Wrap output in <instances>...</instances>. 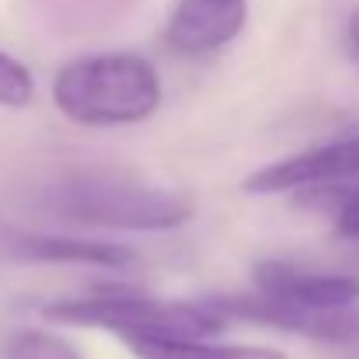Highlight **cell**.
Listing matches in <instances>:
<instances>
[{"label":"cell","instance_id":"1","mask_svg":"<svg viewBox=\"0 0 359 359\" xmlns=\"http://www.w3.org/2000/svg\"><path fill=\"white\" fill-rule=\"evenodd\" d=\"M42 210L56 220L105 231H175L196 217V203L150 175L129 168H74L42 192Z\"/></svg>","mask_w":359,"mask_h":359},{"label":"cell","instance_id":"2","mask_svg":"<svg viewBox=\"0 0 359 359\" xmlns=\"http://www.w3.org/2000/svg\"><path fill=\"white\" fill-rule=\"evenodd\" d=\"M164 98L157 67L140 53H98L60 67L53 105L60 116L91 129H116L150 119Z\"/></svg>","mask_w":359,"mask_h":359},{"label":"cell","instance_id":"3","mask_svg":"<svg viewBox=\"0 0 359 359\" xmlns=\"http://www.w3.org/2000/svg\"><path fill=\"white\" fill-rule=\"evenodd\" d=\"M49 325L102 328L129 339H213L231 321L210 300H161L133 290H98L88 297H67L42 307Z\"/></svg>","mask_w":359,"mask_h":359},{"label":"cell","instance_id":"4","mask_svg":"<svg viewBox=\"0 0 359 359\" xmlns=\"http://www.w3.org/2000/svg\"><path fill=\"white\" fill-rule=\"evenodd\" d=\"M346 178H359V133L258 168L255 175L244 178V192L279 196V192H297V189H328Z\"/></svg>","mask_w":359,"mask_h":359},{"label":"cell","instance_id":"5","mask_svg":"<svg viewBox=\"0 0 359 359\" xmlns=\"http://www.w3.org/2000/svg\"><path fill=\"white\" fill-rule=\"evenodd\" d=\"M0 258L7 262H35V265H88V269H129L136 255L126 244L67 234H42L0 224Z\"/></svg>","mask_w":359,"mask_h":359},{"label":"cell","instance_id":"6","mask_svg":"<svg viewBox=\"0 0 359 359\" xmlns=\"http://www.w3.org/2000/svg\"><path fill=\"white\" fill-rule=\"evenodd\" d=\"M255 293L297 307H353L359 304V279L346 272H314L279 258H265L251 269Z\"/></svg>","mask_w":359,"mask_h":359},{"label":"cell","instance_id":"7","mask_svg":"<svg viewBox=\"0 0 359 359\" xmlns=\"http://www.w3.org/2000/svg\"><path fill=\"white\" fill-rule=\"evenodd\" d=\"M248 21V0H178L164 42L182 56H206L231 46Z\"/></svg>","mask_w":359,"mask_h":359},{"label":"cell","instance_id":"8","mask_svg":"<svg viewBox=\"0 0 359 359\" xmlns=\"http://www.w3.org/2000/svg\"><path fill=\"white\" fill-rule=\"evenodd\" d=\"M136 359H286L272 346H241L213 339H129Z\"/></svg>","mask_w":359,"mask_h":359},{"label":"cell","instance_id":"9","mask_svg":"<svg viewBox=\"0 0 359 359\" xmlns=\"http://www.w3.org/2000/svg\"><path fill=\"white\" fill-rule=\"evenodd\" d=\"M35 102V81H32V70L14 60L11 53L0 49V109H11V112H21Z\"/></svg>","mask_w":359,"mask_h":359},{"label":"cell","instance_id":"10","mask_svg":"<svg viewBox=\"0 0 359 359\" xmlns=\"http://www.w3.org/2000/svg\"><path fill=\"white\" fill-rule=\"evenodd\" d=\"M7 359H81V356H77V349L67 339H60V335H53L46 328H28V332L11 339Z\"/></svg>","mask_w":359,"mask_h":359},{"label":"cell","instance_id":"11","mask_svg":"<svg viewBox=\"0 0 359 359\" xmlns=\"http://www.w3.org/2000/svg\"><path fill=\"white\" fill-rule=\"evenodd\" d=\"M335 231H339V238L359 241V189H353L342 199V206L335 213Z\"/></svg>","mask_w":359,"mask_h":359},{"label":"cell","instance_id":"12","mask_svg":"<svg viewBox=\"0 0 359 359\" xmlns=\"http://www.w3.org/2000/svg\"><path fill=\"white\" fill-rule=\"evenodd\" d=\"M346 42H349V53H353V60L359 63V7L349 14V21H346Z\"/></svg>","mask_w":359,"mask_h":359}]
</instances>
